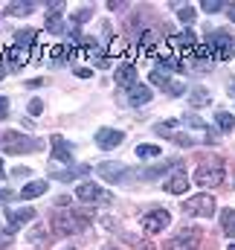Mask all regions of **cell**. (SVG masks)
<instances>
[{
  "label": "cell",
  "mask_w": 235,
  "mask_h": 250,
  "mask_svg": "<svg viewBox=\"0 0 235 250\" xmlns=\"http://www.w3.org/2000/svg\"><path fill=\"white\" fill-rule=\"evenodd\" d=\"M0 151L6 154H29L38 151V143L20 131H0Z\"/></svg>",
  "instance_id": "obj_1"
},
{
  "label": "cell",
  "mask_w": 235,
  "mask_h": 250,
  "mask_svg": "<svg viewBox=\"0 0 235 250\" xmlns=\"http://www.w3.org/2000/svg\"><path fill=\"white\" fill-rule=\"evenodd\" d=\"M50 224H53V230L59 236H73L76 230H84L87 227V212L84 215H76V209L73 212H53Z\"/></svg>",
  "instance_id": "obj_2"
},
{
  "label": "cell",
  "mask_w": 235,
  "mask_h": 250,
  "mask_svg": "<svg viewBox=\"0 0 235 250\" xmlns=\"http://www.w3.org/2000/svg\"><path fill=\"white\" fill-rule=\"evenodd\" d=\"M195 184L200 189H215L224 184V166L221 163H206L195 172Z\"/></svg>",
  "instance_id": "obj_3"
},
{
  "label": "cell",
  "mask_w": 235,
  "mask_h": 250,
  "mask_svg": "<svg viewBox=\"0 0 235 250\" xmlns=\"http://www.w3.org/2000/svg\"><path fill=\"white\" fill-rule=\"evenodd\" d=\"M183 209L189 212V215H200V218H209V215H215V198L212 195H195V198H189L186 204H183Z\"/></svg>",
  "instance_id": "obj_4"
},
{
  "label": "cell",
  "mask_w": 235,
  "mask_h": 250,
  "mask_svg": "<svg viewBox=\"0 0 235 250\" xmlns=\"http://www.w3.org/2000/svg\"><path fill=\"white\" fill-rule=\"evenodd\" d=\"M76 198L84 204H111V192L102 189L99 184H78L76 187Z\"/></svg>",
  "instance_id": "obj_5"
},
{
  "label": "cell",
  "mask_w": 235,
  "mask_h": 250,
  "mask_svg": "<svg viewBox=\"0 0 235 250\" xmlns=\"http://www.w3.org/2000/svg\"><path fill=\"white\" fill-rule=\"evenodd\" d=\"M209 50L212 53H218V59L221 62H227V59H233V38L227 35V32H209Z\"/></svg>",
  "instance_id": "obj_6"
},
{
  "label": "cell",
  "mask_w": 235,
  "mask_h": 250,
  "mask_svg": "<svg viewBox=\"0 0 235 250\" xmlns=\"http://www.w3.org/2000/svg\"><path fill=\"white\" fill-rule=\"evenodd\" d=\"M200 245V230L197 227H186V230H180V236H175L169 245H166V250H195Z\"/></svg>",
  "instance_id": "obj_7"
},
{
  "label": "cell",
  "mask_w": 235,
  "mask_h": 250,
  "mask_svg": "<svg viewBox=\"0 0 235 250\" xmlns=\"http://www.w3.org/2000/svg\"><path fill=\"white\" fill-rule=\"evenodd\" d=\"M169 221H172V212H166V209H154V212H145V218H142V230H145L148 236H154V233L166 230Z\"/></svg>",
  "instance_id": "obj_8"
},
{
  "label": "cell",
  "mask_w": 235,
  "mask_h": 250,
  "mask_svg": "<svg viewBox=\"0 0 235 250\" xmlns=\"http://www.w3.org/2000/svg\"><path fill=\"white\" fill-rule=\"evenodd\" d=\"M32 218H35V209H32V207L6 209V224H9V233H12V230H18V227H23V224H29Z\"/></svg>",
  "instance_id": "obj_9"
},
{
  "label": "cell",
  "mask_w": 235,
  "mask_h": 250,
  "mask_svg": "<svg viewBox=\"0 0 235 250\" xmlns=\"http://www.w3.org/2000/svg\"><path fill=\"white\" fill-rule=\"evenodd\" d=\"M151 82H154L157 87H163L166 93H172V96H180V93H186V84H183V82H175V79H166L163 73H151Z\"/></svg>",
  "instance_id": "obj_10"
},
{
  "label": "cell",
  "mask_w": 235,
  "mask_h": 250,
  "mask_svg": "<svg viewBox=\"0 0 235 250\" xmlns=\"http://www.w3.org/2000/svg\"><path fill=\"white\" fill-rule=\"evenodd\" d=\"M96 143H99V148H117L119 143H122V131H114V128H99V134H96Z\"/></svg>",
  "instance_id": "obj_11"
},
{
  "label": "cell",
  "mask_w": 235,
  "mask_h": 250,
  "mask_svg": "<svg viewBox=\"0 0 235 250\" xmlns=\"http://www.w3.org/2000/svg\"><path fill=\"white\" fill-rule=\"evenodd\" d=\"M96 172H99V178H105V181H111V184H117V181L125 178V166H122V163H99Z\"/></svg>",
  "instance_id": "obj_12"
},
{
  "label": "cell",
  "mask_w": 235,
  "mask_h": 250,
  "mask_svg": "<svg viewBox=\"0 0 235 250\" xmlns=\"http://www.w3.org/2000/svg\"><path fill=\"white\" fill-rule=\"evenodd\" d=\"M128 102H131L134 108L148 105V102H151V87H148V84H134V87L128 90Z\"/></svg>",
  "instance_id": "obj_13"
},
{
  "label": "cell",
  "mask_w": 235,
  "mask_h": 250,
  "mask_svg": "<svg viewBox=\"0 0 235 250\" xmlns=\"http://www.w3.org/2000/svg\"><path fill=\"white\" fill-rule=\"evenodd\" d=\"M166 192H172V195H183L186 189H189V178H186V172H175L172 178H166Z\"/></svg>",
  "instance_id": "obj_14"
},
{
  "label": "cell",
  "mask_w": 235,
  "mask_h": 250,
  "mask_svg": "<svg viewBox=\"0 0 235 250\" xmlns=\"http://www.w3.org/2000/svg\"><path fill=\"white\" fill-rule=\"evenodd\" d=\"M53 157L61 160V163H73V151H70L64 137H53Z\"/></svg>",
  "instance_id": "obj_15"
},
{
  "label": "cell",
  "mask_w": 235,
  "mask_h": 250,
  "mask_svg": "<svg viewBox=\"0 0 235 250\" xmlns=\"http://www.w3.org/2000/svg\"><path fill=\"white\" fill-rule=\"evenodd\" d=\"M3 62H9L12 67H23V64L29 62V50L12 47V50H6V53H3Z\"/></svg>",
  "instance_id": "obj_16"
},
{
  "label": "cell",
  "mask_w": 235,
  "mask_h": 250,
  "mask_svg": "<svg viewBox=\"0 0 235 250\" xmlns=\"http://www.w3.org/2000/svg\"><path fill=\"white\" fill-rule=\"evenodd\" d=\"M117 84H122V87H134L137 84V70L131 67V64H125V67H119L117 70Z\"/></svg>",
  "instance_id": "obj_17"
},
{
  "label": "cell",
  "mask_w": 235,
  "mask_h": 250,
  "mask_svg": "<svg viewBox=\"0 0 235 250\" xmlns=\"http://www.w3.org/2000/svg\"><path fill=\"white\" fill-rule=\"evenodd\" d=\"M44 192H47V184H44V181H32V184H26V187L20 189V198H26V201H29V198L44 195Z\"/></svg>",
  "instance_id": "obj_18"
},
{
  "label": "cell",
  "mask_w": 235,
  "mask_h": 250,
  "mask_svg": "<svg viewBox=\"0 0 235 250\" xmlns=\"http://www.w3.org/2000/svg\"><path fill=\"white\" fill-rule=\"evenodd\" d=\"M81 175H87V166H70L64 172H53L56 181H73V178H81Z\"/></svg>",
  "instance_id": "obj_19"
},
{
  "label": "cell",
  "mask_w": 235,
  "mask_h": 250,
  "mask_svg": "<svg viewBox=\"0 0 235 250\" xmlns=\"http://www.w3.org/2000/svg\"><path fill=\"white\" fill-rule=\"evenodd\" d=\"M35 12V3H15V6H6V15L9 18H23V15H32Z\"/></svg>",
  "instance_id": "obj_20"
},
{
  "label": "cell",
  "mask_w": 235,
  "mask_h": 250,
  "mask_svg": "<svg viewBox=\"0 0 235 250\" xmlns=\"http://www.w3.org/2000/svg\"><path fill=\"white\" fill-rule=\"evenodd\" d=\"M221 227H224V233H227V236H233V239H235V209L221 212Z\"/></svg>",
  "instance_id": "obj_21"
},
{
  "label": "cell",
  "mask_w": 235,
  "mask_h": 250,
  "mask_svg": "<svg viewBox=\"0 0 235 250\" xmlns=\"http://www.w3.org/2000/svg\"><path fill=\"white\" fill-rule=\"evenodd\" d=\"M189 102H192L195 108H203V105H209V90H203V87H195V90H192V96H189Z\"/></svg>",
  "instance_id": "obj_22"
},
{
  "label": "cell",
  "mask_w": 235,
  "mask_h": 250,
  "mask_svg": "<svg viewBox=\"0 0 235 250\" xmlns=\"http://www.w3.org/2000/svg\"><path fill=\"white\" fill-rule=\"evenodd\" d=\"M50 59L56 64H61V62H67V59H73V50L70 47H64V44H59V47H53L50 50Z\"/></svg>",
  "instance_id": "obj_23"
},
{
  "label": "cell",
  "mask_w": 235,
  "mask_h": 250,
  "mask_svg": "<svg viewBox=\"0 0 235 250\" xmlns=\"http://www.w3.org/2000/svg\"><path fill=\"white\" fill-rule=\"evenodd\" d=\"M215 123H218L221 131H233V128H235V117H233V114H227V111H218Z\"/></svg>",
  "instance_id": "obj_24"
},
{
  "label": "cell",
  "mask_w": 235,
  "mask_h": 250,
  "mask_svg": "<svg viewBox=\"0 0 235 250\" xmlns=\"http://www.w3.org/2000/svg\"><path fill=\"white\" fill-rule=\"evenodd\" d=\"M29 242H32L35 248H47V227H35V230L29 233Z\"/></svg>",
  "instance_id": "obj_25"
},
{
  "label": "cell",
  "mask_w": 235,
  "mask_h": 250,
  "mask_svg": "<svg viewBox=\"0 0 235 250\" xmlns=\"http://www.w3.org/2000/svg\"><path fill=\"white\" fill-rule=\"evenodd\" d=\"M15 41H18V47L23 50L26 44H32V41H35V32H32V29H20V32H15Z\"/></svg>",
  "instance_id": "obj_26"
},
{
  "label": "cell",
  "mask_w": 235,
  "mask_h": 250,
  "mask_svg": "<svg viewBox=\"0 0 235 250\" xmlns=\"http://www.w3.org/2000/svg\"><path fill=\"white\" fill-rule=\"evenodd\" d=\"M172 44H180L186 50H195V32H183L180 38H172Z\"/></svg>",
  "instance_id": "obj_27"
},
{
  "label": "cell",
  "mask_w": 235,
  "mask_h": 250,
  "mask_svg": "<svg viewBox=\"0 0 235 250\" xmlns=\"http://www.w3.org/2000/svg\"><path fill=\"white\" fill-rule=\"evenodd\" d=\"M90 15H93V9H90V6H87V9H78V12H73V23L78 26V23L90 21Z\"/></svg>",
  "instance_id": "obj_28"
},
{
  "label": "cell",
  "mask_w": 235,
  "mask_h": 250,
  "mask_svg": "<svg viewBox=\"0 0 235 250\" xmlns=\"http://www.w3.org/2000/svg\"><path fill=\"white\" fill-rule=\"evenodd\" d=\"M160 148L157 146H137V157H157Z\"/></svg>",
  "instance_id": "obj_29"
},
{
  "label": "cell",
  "mask_w": 235,
  "mask_h": 250,
  "mask_svg": "<svg viewBox=\"0 0 235 250\" xmlns=\"http://www.w3.org/2000/svg\"><path fill=\"white\" fill-rule=\"evenodd\" d=\"M163 70H180V62H177L175 56H166V59L160 62V73H163Z\"/></svg>",
  "instance_id": "obj_30"
},
{
  "label": "cell",
  "mask_w": 235,
  "mask_h": 250,
  "mask_svg": "<svg viewBox=\"0 0 235 250\" xmlns=\"http://www.w3.org/2000/svg\"><path fill=\"white\" fill-rule=\"evenodd\" d=\"M177 18H180L183 23H189V21H195V9H189V6H183V9H177Z\"/></svg>",
  "instance_id": "obj_31"
},
{
  "label": "cell",
  "mask_w": 235,
  "mask_h": 250,
  "mask_svg": "<svg viewBox=\"0 0 235 250\" xmlns=\"http://www.w3.org/2000/svg\"><path fill=\"white\" fill-rule=\"evenodd\" d=\"M221 9H224V3H218V0H203V12L212 15V12H221Z\"/></svg>",
  "instance_id": "obj_32"
},
{
  "label": "cell",
  "mask_w": 235,
  "mask_h": 250,
  "mask_svg": "<svg viewBox=\"0 0 235 250\" xmlns=\"http://www.w3.org/2000/svg\"><path fill=\"white\" fill-rule=\"evenodd\" d=\"M47 29H50V32H64V26H61L59 18H47Z\"/></svg>",
  "instance_id": "obj_33"
},
{
  "label": "cell",
  "mask_w": 235,
  "mask_h": 250,
  "mask_svg": "<svg viewBox=\"0 0 235 250\" xmlns=\"http://www.w3.org/2000/svg\"><path fill=\"white\" fill-rule=\"evenodd\" d=\"M41 111H44V102H41V99H32V102H29V114H32V117H38Z\"/></svg>",
  "instance_id": "obj_34"
},
{
  "label": "cell",
  "mask_w": 235,
  "mask_h": 250,
  "mask_svg": "<svg viewBox=\"0 0 235 250\" xmlns=\"http://www.w3.org/2000/svg\"><path fill=\"white\" fill-rule=\"evenodd\" d=\"M125 47H128V44H125V41H114V44H111V56H119V53H125Z\"/></svg>",
  "instance_id": "obj_35"
},
{
  "label": "cell",
  "mask_w": 235,
  "mask_h": 250,
  "mask_svg": "<svg viewBox=\"0 0 235 250\" xmlns=\"http://www.w3.org/2000/svg\"><path fill=\"white\" fill-rule=\"evenodd\" d=\"M6 114H9V99L0 96V120H6Z\"/></svg>",
  "instance_id": "obj_36"
},
{
  "label": "cell",
  "mask_w": 235,
  "mask_h": 250,
  "mask_svg": "<svg viewBox=\"0 0 235 250\" xmlns=\"http://www.w3.org/2000/svg\"><path fill=\"white\" fill-rule=\"evenodd\" d=\"M9 242H12V239H9V233H0V250L9 248Z\"/></svg>",
  "instance_id": "obj_37"
},
{
  "label": "cell",
  "mask_w": 235,
  "mask_h": 250,
  "mask_svg": "<svg viewBox=\"0 0 235 250\" xmlns=\"http://www.w3.org/2000/svg\"><path fill=\"white\" fill-rule=\"evenodd\" d=\"M227 9V15H230V21H235V6H224Z\"/></svg>",
  "instance_id": "obj_38"
},
{
  "label": "cell",
  "mask_w": 235,
  "mask_h": 250,
  "mask_svg": "<svg viewBox=\"0 0 235 250\" xmlns=\"http://www.w3.org/2000/svg\"><path fill=\"white\" fill-rule=\"evenodd\" d=\"M3 178H6V166L0 163V181H3Z\"/></svg>",
  "instance_id": "obj_39"
},
{
  "label": "cell",
  "mask_w": 235,
  "mask_h": 250,
  "mask_svg": "<svg viewBox=\"0 0 235 250\" xmlns=\"http://www.w3.org/2000/svg\"><path fill=\"white\" fill-rule=\"evenodd\" d=\"M230 93L235 96V82H230Z\"/></svg>",
  "instance_id": "obj_40"
},
{
  "label": "cell",
  "mask_w": 235,
  "mask_h": 250,
  "mask_svg": "<svg viewBox=\"0 0 235 250\" xmlns=\"http://www.w3.org/2000/svg\"><path fill=\"white\" fill-rule=\"evenodd\" d=\"M139 250H154V245H142Z\"/></svg>",
  "instance_id": "obj_41"
},
{
  "label": "cell",
  "mask_w": 235,
  "mask_h": 250,
  "mask_svg": "<svg viewBox=\"0 0 235 250\" xmlns=\"http://www.w3.org/2000/svg\"><path fill=\"white\" fill-rule=\"evenodd\" d=\"M0 79H3V62H0Z\"/></svg>",
  "instance_id": "obj_42"
},
{
  "label": "cell",
  "mask_w": 235,
  "mask_h": 250,
  "mask_svg": "<svg viewBox=\"0 0 235 250\" xmlns=\"http://www.w3.org/2000/svg\"><path fill=\"white\" fill-rule=\"evenodd\" d=\"M230 250H235V242H233V245H230Z\"/></svg>",
  "instance_id": "obj_43"
},
{
  "label": "cell",
  "mask_w": 235,
  "mask_h": 250,
  "mask_svg": "<svg viewBox=\"0 0 235 250\" xmlns=\"http://www.w3.org/2000/svg\"><path fill=\"white\" fill-rule=\"evenodd\" d=\"M61 250H76V248H61Z\"/></svg>",
  "instance_id": "obj_44"
},
{
  "label": "cell",
  "mask_w": 235,
  "mask_h": 250,
  "mask_svg": "<svg viewBox=\"0 0 235 250\" xmlns=\"http://www.w3.org/2000/svg\"><path fill=\"white\" fill-rule=\"evenodd\" d=\"M111 250H117V248H111Z\"/></svg>",
  "instance_id": "obj_45"
}]
</instances>
